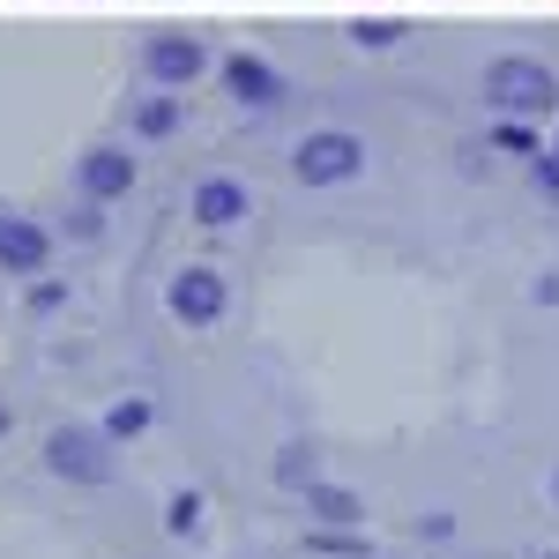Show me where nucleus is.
<instances>
[{"label":"nucleus","instance_id":"nucleus-1","mask_svg":"<svg viewBox=\"0 0 559 559\" xmlns=\"http://www.w3.org/2000/svg\"><path fill=\"white\" fill-rule=\"evenodd\" d=\"M485 105H492V112H508V120H545V112L559 105V75L545 68V60L508 52V60H492V68H485Z\"/></svg>","mask_w":559,"mask_h":559},{"label":"nucleus","instance_id":"nucleus-2","mask_svg":"<svg viewBox=\"0 0 559 559\" xmlns=\"http://www.w3.org/2000/svg\"><path fill=\"white\" fill-rule=\"evenodd\" d=\"M45 471L60 485H112L120 477V448L105 440V426H52L45 432Z\"/></svg>","mask_w":559,"mask_h":559},{"label":"nucleus","instance_id":"nucleus-3","mask_svg":"<svg viewBox=\"0 0 559 559\" xmlns=\"http://www.w3.org/2000/svg\"><path fill=\"white\" fill-rule=\"evenodd\" d=\"M292 173H299V187H344L366 173V142L350 128H313L292 142Z\"/></svg>","mask_w":559,"mask_h":559},{"label":"nucleus","instance_id":"nucleus-4","mask_svg":"<svg viewBox=\"0 0 559 559\" xmlns=\"http://www.w3.org/2000/svg\"><path fill=\"white\" fill-rule=\"evenodd\" d=\"M165 313L187 321V329H216L231 313V284L216 276L210 261H187V269H173V284H165Z\"/></svg>","mask_w":559,"mask_h":559},{"label":"nucleus","instance_id":"nucleus-5","mask_svg":"<svg viewBox=\"0 0 559 559\" xmlns=\"http://www.w3.org/2000/svg\"><path fill=\"white\" fill-rule=\"evenodd\" d=\"M142 68H150V83L157 90H187L202 68H210V52L202 38H179V31H157V38L142 45Z\"/></svg>","mask_w":559,"mask_h":559},{"label":"nucleus","instance_id":"nucleus-6","mask_svg":"<svg viewBox=\"0 0 559 559\" xmlns=\"http://www.w3.org/2000/svg\"><path fill=\"white\" fill-rule=\"evenodd\" d=\"M75 187H83L90 202H128L134 157L120 150V142H97V150H83V157H75Z\"/></svg>","mask_w":559,"mask_h":559},{"label":"nucleus","instance_id":"nucleus-7","mask_svg":"<svg viewBox=\"0 0 559 559\" xmlns=\"http://www.w3.org/2000/svg\"><path fill=\"white\" fill-rule=\"evenodd\" d=\"M45 261H52V231L38 216H0V269L8 276H45Z\"/></svg>","mask_w":559,"mask_h":559},{"label":"nucleus","instance_id":"nucleus-8","mask_svg":"<svg viewBox=\"0 0 559 559\" xmlns=\"http://www.w3.org/2000/svg\"><path fill=\"white\" fill-rule=\"evenodd\" d=\"M299 508L313 530H366V500L350 492V485H336V477H313L299 492Z\"/></svg>","mask_w":559,"mask_h":559},{"label":"nucleus","instance_id":"nucleus-9","mask_svg":"<svg viewBox=\"0 0 559 559\" xmlns=\"http://www.w3.org/2000/svg\"><path fill=\"white\" fill-rule=\"evenodd\" d=\"M247 210H254V202H247V187H239V179H202V187L187 194V216H194L202 231H231Z\"/></svg>","mask_w":559,"mask_h":559},{"label":"nucleus","instance_id":"nucleus-10","mask_svg":"<svg viewBox=\"0 0 559 559\" xmlns=\"http://www.w3.org/2000/svg\"><path fill=\"white\" fill-rule=\"evenodd\" d=\"M224 90H231L239 105H284V75H276L269 60H254V52H231V60H224Z\"/></svg>","mask_w":559,"mask_h":559},{"label":"nucleus","instance_id":"nucleus-11","mask_svg":"<svg viewBox=\"0 0 559 559\" xmlns=\"http://www.w3.org/2000/svg\"><path fill=\"white\" fill-rule=\"evenodd\" d=\"M97 426H105V440H112V448H128V440H142V432L157 426V403H150V395H120Z\"/></svg>","mask_w":559,"mask_h":559},{"label":"nucleus","instance_id":"nucleus-12","mask_svg":"<svg viewBox=\"0 0 559 559\" xmlns=\"http://www.w3.org/2000/svg\"><path fill=\"white\" fill-rule=\"evenodd\" d=\"M269 477H276L284 492H306V485L321 477V448H313V440H284L276 463H269Z\"/></svg>","mask_w":559,"mask_h":559},{"label":"nucleus","instance_id":"nucleus-13","mask_svg":"<svg viewBox=\"0 0 559 559\" xmlns=\"http://www.w3.org/2000/svg\"><path fill=\"white\" fill-rule=\"evenodd\" d=\"M202 515H210V500H202L194 485H179L173 500H165V530H173V537H202Z\"/></svg>","mask_w":559,"mask_h":559},{"label":"nucleus","instance_id":"nucleus-14","mask_svg":"<svg viewBox=\"0 0 559 559\" xmlns=\"http://www.w3.org/2000/svg\"><path fill=\"white\" fill-rule=\"evenodd\" d=\"M306 552L313 559H373L358 530H313V522H306Z\"/></svg>","mask_w":559,"mask_h":559},{"label":"nucleus","instance_id":"nucleus-15","mask_svg":"<svg viewBox=\"0 0 559 559\" xmlns=\"http://www.w3.org/2000/svg\"><path fill=\"white\" fill-rule=\"evenodd\" d=\"M173 128H179V97H142L134 105V134L157 142V134H173Z\"/></svg>","mask_w":559,"mask_h":559},{"label":"nucleus","instance_id":"nucleus-16","mask_svg":"<svg viewBox=\"0 0 559 559\" xmlns=\"http://www.w3.org/2000/svg\"><path fill=\"white\" fill-rule=\"evenodd\" d=\"M68 231H75V239H97V231H105V202H75V210H68Z\"/></svg>","mask_w":559,"mask_h":559},{"label":"nucleus","instance_id":"nucleus-17","mask_svg":"<svg viewBox=\"0 0 559 559\" xmlns=\"http://www.w3.org/2000/svg\"><path fill=\"white\" fill-rule=\"evenodd\" d=\"M60 306H68V284H60V276L31 284V313H60Z\"/></svg>","mask_w":559,"mask_h":559},{"label":"nucleus","instance_id":"nucleus-18","mask_svg":"<svg viewBox=\"0 0 559 559\" xmlns=\"http://www.w3.org/2000/svg\"><path fill=\"white\" fill-rule=\"evenodd\" d=\"M418 537H455V515H448V508H432V515H418Z\"/></svg>","mask_w":559,"mask_h":559},{"label":"nucleus","instance_id":"nucleus-19","mask_svg":"<svg viewBox=\"0 0 559 559\" xmlns=\"http://www.w3.org/2000/svg\"><path fill=\"white\" fill-rule=\"evenodd\" d=\"M358 45H395V23H358Z\"/></svg>","mask_w":559,"mask_h":559},{"label":"nucleus","instance_id":"nucleus-20","mask_svg":"<svg viewBox=\"0 0 559 559\" xmlns=\"http://www.w3.org/2000/svg\"><path fill=\"white\" fill-rule=\"evenodd\" d=\"M537 306H559V276H537V292H530Z\"/></svg>","mask_w":559,"mask_h":559},{"label":"nucleus","instance_id":"nucleus-21","mask_svg":"<svg viewBox=\"0 0 559 559\" xmlns=\"http://www.w3.org/2000/svg\"><path fill=\"white\" fill-rule=\"evenodd\" d=\"M8 432H15V403L0 395V440H8Z\"/></svg>","mask_w":559,"mask_h":559},{"label":"nucleus","instance_id":"nucleus-22","mask_svg":"<svg viewBox=\"0 0 559 559\" xmlns=\"http://www.w3.org/2000/svg\"><path fill=\"white\" fill-rule=\"evenodd\" d=\"M552 500H559V471H552Z\"/></svg>","mask_w":559,"mask_h":559},{"label":"nucleus","instance_id":"nucleus-23","mask_svg":"<svg viewBox=\"0 0 559 559\" xmlns=\"http://www.w3.org/2000/svg\"><path fill=\"white\" fill-rule=\"evenodd\" d=\"M545 559H559V552H545Z\"/></svg>","mask_w":559,"mask_h":559}]
</instances>
